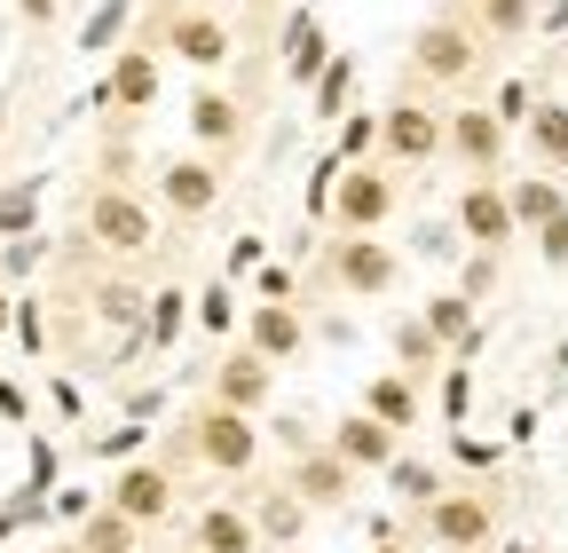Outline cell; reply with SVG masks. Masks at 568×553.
Here are the masks:
<instances>
[{
  "mask_svg": "<svg viewBox=\"0 0 568 553\" xmlns=\"http://www.w3.org/2000/svg\"><path fill=\"white\" fill-rule=\"evenodd\" d=\"M237 340L268 364H293L308 349V316H301V301H253V316H237Z\"/></svg>",
  "mask_w": 568,
  "mask_h": 553,
  "instance_id": "cell-11",
  "label": "cell"
},
{
  "mask_svg": "<svg viewBox=\"0 0 568 553\" xmlns=\"http://www.w3.org/2000/svg\"><path fill=\"white\" fill-rule=\"evenodd\" d=\"M568 205V190L552 182V174H521L514 190H506V214H514V230H537V222H552Z\"/></svg>",
  "mask_w": 568,
  "mask_h": 553,
  "instance_id": "cell-24",
  "label": "cell"
},
{
  "mask_svg": "<svg viewBox=\"0 0 568 553\" xmlns=\"http://www.w3.org/2000/svg\"><path fill=\"white\" fill-rule=\"evenodd\" d=\"M80 238L95 245V253H111V261H151V245H159V222H151V205H142L134 190H95L88 205H80Z\"/></svg>",
  "mask_w": 568,
  "mask_h": 553,
  "instance_id": "cell-3",
  "label": "cell"
},
{
  "mask_svg": "<svg viewBox=\"0 0 568 553\" xmlns=\"http://www.w3.org/2000/svg\"><path fill=\"white\" fill-rule=\"evenodd\" d=\"M55 474H63V466H55V443L32 435V443H24V491H55Z\"/></svg>",
  "mask_w": 568,
  "mask_h": 553,
  "instance_id": "cell-40",
  "label": "cell"
},
{
  "mask_svg": "<svg viewBox=\"0 0 568 553\" xmlns=\"http://www.w3.org/2000/svg\"><path fill=\"white\" fill-rule=\"evenodd\" d=\"M324 56H332V40H324V24H316V9H293V17H284V80L308 88V80L324 72Z\"/></svg>",
  "mask_w": 568,
  "mask_h": 553,
  "instance_id": "cell-21",
  "label": "cell"
},
{
  "mask_svg": "<svg viewBox=\"0 0 568 553\" xmlns=\"http://www.w3.org/2000/svg\"><path fill=\"white\" fill-rule=\"evenodd\" d=\"M387 349H395V364H403L410 380H426V372H443V340L426 332L418 316H395V324H387Z\"/></svg>",
  "mask_w": 568,
  "mask_h": 553,
  "instance_id": "cell-25",
  "label": "cell"
},
{
  "mask_svg": "<svg viewBox=\"0 0 568 553\" xmlns=\"http://www.w3.org/2000/svg\"><path fill=\"white\" fill-rule=\"evenodd\" d=\"M40 174H24V182H9L0 190V238H24V230H40Z\"/></svg>",
  "mask_w": 568,
  "mask_h": 553,
  "instance_id": "cell-30",
  "label": "cell"
},
{
  "mask_svg": "<svg viewBox=\"0 0 568 553\" xmlns=\"http://www.w3.org/2000/svg\"><path fill=\"white\" fill-rule=\"evenodd\" d=\"M0 143H9V95H0Z\"/></svg>",
  "mask_w": 568,
  "mask_h": 553,
  "instance_id": "cell-57",
  "label": "cell"
},
{
  "mask_svg": "<svg viewBox=\"0 0 568 553\" xmlns=\"http://www.w3.org/2000/svg\"><path fill=\"white\" fill-rule=\"evenodd\" d=\"M450 459H458V466H474V474H489V466H497V443H481V435H466V428H458V435H450Z\"/></svg>",
  "mask_w": 568,
  "mask_h": 553,
  "instance_id": "cell-46",
  "label": "cell"
},
{
  "mask_svg": "<svg viewBox=\"0 0 568 553\" xmlns=\"http://www.w3.org/2000/svg\"><path fill=\"white\" fill-rule=\"evenodd\" d=\"M80 553H142V522H126L119 506H88L80 514Z\"/></svg>",
  "mask_w": 568,
  "mask_h": 553,
  "instance_id": "cell-23",
  "label": "cell"
},
{
  "mask_svg": "<svg viewBox=\"0 0 568 553\" xmlns=\"http://www.w3.org/2000/svg\"><path fill=\"white\" fill-rule=\"evenodd\" d=\"M126 24H134V0H103V9H95V17L80 24V48H88V56H111Z\"/></svg>",
  "mask_w": 568,
  "mask_h": 553,
  "instance_id": "cell-34",
  "label": "cell"
},
{
  "mask_svg": "<svg viewBox=\"0 0 568 553\" xmlns=\"http://www.w3.org/2000/svg\"><path fill=\"white\" fill-rule=\"evenodd\" d=\"M332 174H339V159H332V151H324V159H316V167H308V230H316V222H324V198H332Z\"/></svg>",
  "mask_w": 568,
  "mask_h": 553,
  "instance_id": "cell-45",
  "label": "cell"
},
{
  "mask_svg": "<svg viewBox=\"0 0 568 553\" xmlns=\"http://www.w3.org/2000/svg\"><path fill=\"white\" fill-rule=\"evenodd\" d=\"M284 491H293L308 514H347V499H355V466H347L332 443H308V451H293V466H284Z\"/></svg>",
  "mask_w": 568,
  "mask_h": 553,
  "instance_id": "cell-7",
  "label": "cell"
},
{
  "mask_svg": "<svg viewBox=\"0 0 568 553\" xmlns=\"http://www.w3.org/2000/svg\"><path fill=\"white\" fill-rule=\"evenodd\" d=\"M9 332H17V349H24V356H48V301L17 293V309H9Z\"/></svg>",
  "mask_w": 568,
  "mask_h": 553,
  "instance_id": "cell-35",
  "label": "cell"
},
{
  "mask_svg": "<svg viewBox=\"0 0 568 553\" xmlns=\"http://www.w3.org/2000/svg\"><path fill=\"white\" fill-rule=\"evenodd\" d=\"M253 276H261V285H253L261 301H293V293H301V276H293V269H284V261H268V253L253 261Z\"/></svg>",
  "mask_w": 568,
  "mask_h": 553,
  "instance_id": "cell-42",
  "label": "cell"
},
{
  "mask_svg": "<svg viewBox=\"0 0 568 553\" xmlns=\"http://www.w3.org/2000/svg\"><path fill=\"white\" fill-rule=\"evenodd\" d=\"M17 17L24 24H55V0H17Z\"/></svg>",
  "mask_w": 568,
  "mask_h": 553,
  "instance_id": "cell-53",
  "label": "cell"
},
{
  "mask_svg": "<svg viewBox=\"0 0 568 553\" xmlns=\"http://www.w3.org/2000/svg\"><path fill=\"white\" fill-rule=\"evenodd\" d=\"M268 395H276V364L253 356L245 340H237V349L213 364V395H205V403H230V411H253V420H261V403H268Z\"/></svg>",
  "mask_w": 568,
  "mask_h": 553,
  "instance_id": "cell-14",
  "label": "cell"
},
{
  "mask_svg": "<svg viewBox=\"0 0 568 553\" xmlns=\"http://www.w3.org/2000/svg\"><path fill=\"white\" fill-rule=\"evenodd\" d=\"M253 530H261V537H276V545H293V537L308 530V506H301L293 491H284V482H268L261 506H253Z\"/></svg>",
  "mask_w": 568,
  "mask_h": 553,
  "instance_id": "cell-26",
  "label": "cell"
},
{
  "mask_svg": "<svg viewBox=\"0 0 568 553\" xmlns=\"http://www.w3.org/2000/svg\"><path fill=\"white\" fill-rule=\"evenodd\" d=\"M418 530L435 553H481L497 537V499L489 491H435L418 506Z\"/></svg>",
  "mask_w": 568,
  "mask_h": 553,
  "instance_id": "cell-4",
  "label": "cell"
},
{
  "mask_svg": "<svg viewBox=\"0 0 568 553\" xmlns=\"http://www.w3.org/2000/svg\"><path fill=\"white\" fill-rule=\"evenodd\" d=\"M88 506H95L88 491H48V514H55V522H80Z\"/></svg>",
  "mask_w": 568,
  "mask_h": 553,
  "instance_id": "cell-50",
  "label": "cell"
},
{
  "mask_svg": "<svg viewBox=\"0 0 568 553\" xmlns=\"http://www.w3.org/2000/svg\"><path fill=\"white\" fill-rule=\"evenodd\" d=\"M190 134H197L213 159H230V151L245 143V103H237V95H222V88L205 80V88L190 95Z\"/></svg>",
  "mask_w": 568,
  "mask_h": 553,
  "instance_id": "cell-18",
  "label": "cell"
},
{
  "mask_svg": "<svg viewBox=\"0 0 568 553\" xmlns=\"http://www.w3.org/2000/svg\"><path fill=\"white\" fill-rule=\"evenodd\" d=\"M103 88H111V111H151V103H159V56H151V40L111 48Z\"/></svg>",
  "mask_w": 568,
  "mask_h": 553,
  "instance_id": "cell-17",
  "label": "cell"
},
{
  "mask_svg": "<svg viewBox=\"0 0 568 553\" xmlns=\"http://www.w3.org/2000/svg\"><path fill=\"white\" fill-rule=\"evenodd\" d=\"M222 190H230V174H222V159H166L159 167V205L174 222H197V214H213L222 205Z\"/></svg>",
  "mask_w": 568,
  "mask_h": 553,
  "instance_id": "cell-10",
  "label": "cell"
},
{
  "mask_svg": "<svg viewBox=\"0 0 568 553\" xmlns=\"http://www.w3.org/2000/svg\"><path fill=\"white\" fill-rule=\"evenodd\" d=\"M276 443H284V451H308V443H316V435H308V428H301V420H276Z\"/></svg>",
  "mask_w": 568,
  "mask_h": 553,
  "instance_id": "cell-52",
  "label": "cell"
},
{
  "mask_svg": "<svg viewBox=\"0 0 568 553\" xmlns=\"http://www.w3.org/2000/svg\"><path fill=\"white\" fill-rule=\"evenodd\" d=\"M529 103H537V95H529V80L514 72V80H497V103H489V111L506 119V127H521V119H529Z\"/></svg>",
  "mask_w": 568,
  "mask_h": 553,
  "instance_id": "cell-44",
  "label": "cell"
},
{
  "mask_svg": "<svg viewBox=\"0 0 568 553\" xmlns=\"http://www.w3.org/2000/svg\"><path fill=\"white\" fill-rule=\"evenodd\" d=\"M387 491H395V506H426V499H435L443 491V474H435V459H410V451H395L387 466Z\"/></svg>",
  "mask_w": 568,
  "mask_h": 553,
  "instance_id": "cell-28",
  "label": "cell"
},
{
  "mask_svg": "<svg viewBox=\"0 0 568 553\" xmlns=\"http://www.w3.org/2000/svg\"><path fill=\"white\" fill-rule=\"evenodd\" d=\"M166 48L190 63V72H222V63L237 56V32L222 24V17H213V9H182V17H166Z\"/></svg>",
  "mask_w": 568,
  "mask_h": 553,
  "instance_id": "cell-13",
  "label": "cell"
},
{
  "mask_svg": "<svg viewBox=\"0 0 568 553\" xmlns=\"http://www.w3.org/2000/svg\"><path fill=\"white\" fill-rule=\"evenodd\" d=\"M9 514H17V530H40V522H48V491H17Z\"/></svg>",
  "mask_w": 568,
  "mask_h": 553,
  "instance_id": "cell-48",
  "label": "cell"
},
{
  "mask_svg": "<svg viewBox=\"0 0 568 553\" xmlns=\"http://www.w3.org/2000/svg\"><path fill=\"white\" fill-rule=\"evenodd\" d=\"M474 63H481L474 24H458V17L418 24V40H410V72H418L426 88H466V80H474Z\"/></svg>",
  "mask_w": 568,
  "mask_h": 553,
  "instance_id": "cell-6",
  "label": "cell"
},
{
  "mask_svg": "<svg viewBox=\"0 0 568 553\" xmlns=\"http://www.w3.org/2000/svg\"><path fill=\"white\" fill-rule=\"evenodd\" d=\"M364 411H372V420H387L395 435H410V428H418V380H410V372H379V380L364 388Z\"/></svg>",
  "mask_w": 568,
  "mask_h": 553,
  "instance_id": "cell-22",
  "label": "cell"
},
{
  "mask_svg": "<svg viewBox=\"0 0 568 553\" xmlns=\"http://www.w3.org/2000/svg\"><path fill=\"white\" fill-rule=\"evenodd\" d=\"M316 285L339 293V301H387L403 285V261L372 230H339V238L316 245Z\"/></svg>",
  "mask_w": 568,
  "mask_h": 553,
  "instance_id": "cell-1",
  "label": "cell"
},
{
  "mask_svg": "<svg viewBox=\"0 0 568 553\" xmlns=\"http://www.w3.org/2000/svg\"><path fill=\"white\" fill-rule=\"evenodd\" d=\"M253 9H276V0H253Z\"/></svg>",
  "mask_w": 568,
  "mask_h": 553,
  "instance_id": "cell-59",
  "label": "cell"
},
{
  "mask_svg": "<svg viewBox=\"0 0 568 553\" xmlns=\"http://www.w3.org/2000/svg\"><path fill=\"white\" fill-rule=\"evenodd\" d=\"M395 214V174L379 159H347L332 174V198H324V222L332 230H379Z\"/></svg>",
  "mask_w": 568,
  "mask_h": 553,
  "instance_id": "cell-5",
  "label": "cell"
},
{
  "mask_svg": "<svg viewBox=\"0 0 568 553\" xmlns=\"http://www.w3.org/2000/svg\"><path fill=\"white\" fill-rule=\"evenodd\" d=\"M261 253H268V238H237V245H230V276H245Z\"/></svg>",
  "mask_w": 568,
  "mask_h": 553,
  "instance_id": "cell-51",
  "label": "cell"
},
{
  "mask_svg": "<svg viewBox=\"0 0 568 553\" xmlns=\"http://www.w3.org/2000/svg\"><path fill=\"white\" fill-rule=\"evenodd\" d=\"M372 143H379V111H347L339 151H332V159H339V167H347V159H372Z\"/></svg>",
  "mask_w": 568,
  "mask_h": 553,
  "instance_id": "cell-38",
  "label": "cell"
},
{
  "mask_svg": "<svg viewBox=\"0 0 568 553\" xmlns=\"http://www.w3.org/2000/svg\"><path fill=\"white\" fill-rule=\"evenodd\" d=\"M142 301H151L142 285H103V293H95V316H103V324H126V316H142Z\"/></svg>",
  "mask_w": 568,
  "mask_h": 553,
  "instance_id": "cell-41",
  "label": "cell"
},
{
  "mask_svg": "<svg viewBox=\"0 0 568 553\" xmlns=\"http://www.w3.org/2000/svg\"><path fill=\"white\" fill-rule=\"evenodd\" d=\"M466 411H474V372H466V356H443V420L466 428Z\"/></svg>",
  "mask_w": 568,
  "mask_h": 553,
  "instance_id": "cell-37",
  "label": "cell"
},
{
  "mask_svg": "<svg viewBox=\"0 0 568 553\" xmlns=\"http://www.w3.org/2000/svg\"><path fill=\"white\" fill-rule=\"evenodd\" d=\"M379 151H387L395 167H426V159L443 151V111L418 103V95H395V103L379 111Z\"/></svg>",
  "mask_w": 568,
  "mask_h": 553,
  "instance_id": "cell-9",
  "label": "cell"
},
{
  "mask_svg": "<svg viewBox=\"0 0 568 553\" xmlns=\"http://www.w3.org/2000/svg\"><path fill=\"white\" fill-rule=\"evenodd\" d=\"M190 316H197V332H213V340H230V332H237V293L222 285V276H213L205 293H190Z\"/></svg>",
  "mask_w": 568,
  "mask_h": 553,
  "instance_id": "cell-33",
  "label": "cell"
},
{
  "mask_svg": "<svg viewBox=\"0 0 568 553\" xmlns=\"http://www.w3.org/2000/svg\"><path fill=\"white\" fill-rule=\"evenodd\" d=\"M529 0H481V9H474V40H521L529 32Z\"/></svg>",
  "mask_w": 568,
  "mask_h": 553,
  "instance_id": "cell-32",
  "label": "cell"
},
{
  "mask_svg": "<svg viewBox=\"0 0 568 553\" xmlns=\"http://www.w3.org/2000/svg\"><path fill=\"white\" fill-rule=\"evenodd\" d=\"M103 506H119L126 522H142V530H159L166 514H174V474L159 466V459H119V474H111V491H103Z\"/></svg>",
  "mask_w": 568,
  "mask_h": 553,
  "instance_id": "cell-8",
  "label": "cell"
},
{
  "mask_svg": "<svg viewBox=\"0 0 568 553\" xmlns=\"http://www.w3.org/2000/svg\"><path fill=\"white\" fill-rule=\"evenodd\" d=\"M182 459H197L205 474H253L261 466V420L253 411H230V403H197L190 428L174 435Z\"/></svg>",
  "mask_w": 568,
  "mask_h": 553,
  "instance_id": "cell-2",
  "label": "cell"
},
{
  "mask_svg": "<svg viewBox=\"0 0 568 553\" xmlns=\"http://www.w3.org/2000/svg\"><path fill=\"white\" fill-rule=\"evenodd\" d=\"M418 324L443 340V356H474L481 349V324H474V301L466 293H426L418 301Z\"/></svg>",
  "mask_w": 568,
  "mask_h": 553,
  "instance_id": "cell-19",
  "label": "cell"
},
{
  "mask_svg": "<svg viewBox=\"0 0 568 553\" xmlns=\"http://www.w3.org/2000/svg\"><path fill=\"white\" fill-rule=\"evenodd\" d=\"M182 324H190V293H182V285H159L151 309H142V340H151V349L166 356L174 340H182Z\"/></svg>",
  "mask_w": 568,
  "mask_h": 553,
  "instance_id": "cell-27",
  "label": "cell"
},
{
  "mask_svg": "<svg viewBox=\"0 0 568 553\" xmlns=\"http://www.w3.org/2000/svg\"><path fill=\"white\" fill-rule=\"evenodd\" d=\"M372 553H410V545H395V537H372Z\"/></svg>",
  "mask_w": 568,
  "mask_h": 553,
  "instance_id": "cell-56",
  "label": "cell"
},
{
  "mask_svg": "<svg viewBox=\"0 0 568 553\" xmlns=\"http://www.w3.org/2000/svg\"><path fill=\"white\" fill-rule=\"evenodd\" d=\"M48 403H55V420H80V411H88V395L71 380H48Z\"/></svg>",
  "mask_w": 568,
  "mask_h": 553,
  "instance_id": "cell-49",
  "label": "cell"
},
{
  "mask_svg": "<svg viewBox=\"0 0 568 553\" xmlns=\"http://www.w3.org/2000/svg\"><path fill=\"white\" fill-rule=\"evenodd\" d=\"M529 143L568 174V103H529Z\"/></svg>",
  "mask_w": 568,
  "mask_h": 553,
  "instance_id": "cell-31",
  "label": "cell"
},
{
  "mask_svg": "<svg viewBox=\"0 0 568 553\" xmlns=\"http://www.w3.org/2000/svg\"><path fill=\"white\" fill-rule=\"evenodd\" d=\"M458 230H466V245H481V253H506V245L521 238L497 182H466V190H458Z\"/></svg>",
  "mask_w": 568,
  "mask_h": 553,
  "instance_id": "cell-15",
  "label": "cell"
},
{
  "mask_svg": "<svg viewBox=\"0 0 568 553\" xmlns=\"http://www.w3.org/2000/svg\"><path fill=\"white\" fill-rule=\"evenodd\" d=\"M103 466H119V459H134V451H151V428H142V420H126V428H111V435H95L88 443Z\"/></svg>",
  "mask_w": 568,
  "mask_h": 553,
  "instance_id": "cell-39",
  "label": "cell"
},
{
  "mask_svg": "<svg viewBox=\"0 0 568 553\" xmlns=\"http://www.w3.org/2000/svg\"><path fill=\"white\" fill-rule=\"evenodd\" d=\"M48 261V238L40 230H24V238H0V285H17V276H32Z\"/></svg>",
  "mask_w": 568,
  "mask_h": 553,
  "instance_id": "cell-36",
  "label": "cell"
},
{
  "mask_svg": "<svg viewBox=\"0 0 568 553\" xmlns=\"http://www.w3.org/2000/svg\"><path fill=\"white\" fill-rule=\"evenodd\" d=\"M324 443H332V451H339V459H347L355 474H379V466H387V459L403 451V435H395L387 420H372V411H347V420H339V428H332Z\"/></svg>",
  "mask_w": 568,
  "mask_h": 553,
  "instance_id": "cell-16",
  "label": "cell"
},
{
  "mask_svg": "<svg viewBox=\"0 0 568 553\" xmlns=\"http://www.w3.org/2000/svg\"><path fill=\"white\" fill-rule=\"evenodd\" d=\"M9 309H17V293H9V285H0V340H9Z\"/></svg>",
  "mask_w": 568,
  "mask_h": 553,
  "instance_id": "cell-54",
  "label": "cell"
},
{
  "mask_svg": "<svg viewBox=\"0 0 568 553\" xmlns=\"http://www.w3.org/2000/svg\"><path fill=\"white\" fill-rule=\"evenodd\" d=\"M190 553H261V530L245 506H197L190 522Z\"/></svg>",
  "mask_w": 568,
  "mask_h": 553,
  "instance_id": "cell-20",
  "label": "cell"
},
{
  "mask_svg": "<svg viewBox=\"0 0 568 553\" xmlns=\"http://www.w3.org/2000/svg\"><path fill=\"white\" fill-rule=\"evenodd\" d=\"M182 9H222V0H182Z\"/></svg>",
  "mask_w": 568,
  "mask_h": 553,
  "instance_id": "cell-58",
  "label": "cell"
},
{
  "mask_svg": "<svg viewBox=\"0 0 568 553\" xmlns=\"http://www.w3.org/2000/svg\"><path fill=\"white\" fill-rule=\"evenodd\" d=\"M9 537H17V514H9V506H0V545H9Z\"/></svg>",
  "mask_w": 568,
  "mask_h": 553,
  "instance_id": "cell-55",
  "label": "cell"
},
{
  "mask_svg": "<svg viewBox=\"0 0 568 553\" xmlns=\"http://www.w3.org/2000/svg\"><path fill=\"white\" fill-rule=\"evenodd\" d=\"M0 420H9V428H32V395H24L17 380H0Z\"/></svg>",
  "mask_w": 568,
  "mask_h": 553,
  "instance_id": "cell-47",
  "label": "cell"
},
{
  "mask_svg": "<svg viewBox=\"0 0 568 553\" xmlns=\"http://www.w3.org/2000/svg\"><path fill=\"white\" fill-rule=\"evenodd\" d=\"M529 238H537V253H545V269H568V205H560V214H552V222H537Z\"/></svg>",
  "mask_w": 568,
  "mask_h": 553,
  "instance_id": "cell-43",
  "label": "cell"
},
{
  "mask_svg": "<svg viewBox=\"0 0 568 553\" xmlns=\"http://www.w3.org/2000/svg\"><path fill=\"white\" fill-rule=\"evenodd\" d=\"M514 553H529V545H514Z\"/></svg>",
  "mask_w": 568,
  "mask_h": 553,
  "instance_id": "cell-60",
  "label": "cell"
},
{
  "mask_svg": "<svg viewBox=\"0 0 568 553\" xmlns=\"http://www.w3.org/2000/svg\"><path fill=\"white\" fill-rule=\"evenodd\" d=\"M443 151H458V167H474V174H497L506 167V119H497L489 103L450 111L443 119Z\"/></svg>",
  "mask_w": 568,
  "mask_h": 553,
  "instance_id": "cell-12",
  "label": "cell"
},
{
  "mask_svg": "<svg viewBox=\"0 0 568 553\" xmlns=\"http://www.w3.org/2000/svg\"><path fill=\"white\" fill-rule=\"evenodd\" d=\"M308 95H316V119H339V111H347V95H355V56H347V48L324 56V72L308 80Z\"/></svg>",
  "mask_w": 568,
  "mask_h": 553,
  "instance_id": "cell-29",
  "label": "cell"
}]
</instances>
